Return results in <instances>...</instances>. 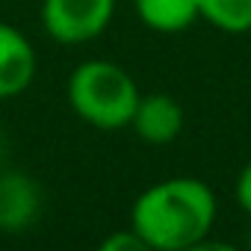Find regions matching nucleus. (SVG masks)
<instances>
[{
    "mask_svg": "<svg viewBox=\"0 0 251 251\" xmlns=\"http://www.w3.org/2000/svg\"><path fill=\"white\" fill-rule=\"evenodd\" d=\"M216 222V195L198 177H169L148 186L130 210V227L154 251L204 245Z\"/></svg>",
    "mask_w": 251,
    "mask_h": 251,
    "instance_id": "obj_1",
    "label": "nucleus"
},
{
    "mask_svg": "<svg viewBox=\"0 0 251 251\" xmlns=\"http://www.w3.org/2000/svg\"><path fill=\"white\" fill-rule=\"evenodd\" d=\"M142 92L136 80L109 59H89L68 77L71 109L98 130L127 127Z\"/></svg>",
    "mask_w": 251,
    "mask_h": 251,
    "instance_id": "obj_2",
    "label": "nucleus"
},
{
    "mask_svg": "<svg viewBox=\"0 0 251 251\" xmlns=\"http://www.w3.org/2000/svg\"><path fill=\"white\" fill-rule=\"evenodd\" d=\"M115 0H45L42 24L59 45H86L112 21Z\"/></svg>",
    "mask_w": 251,
    "mask_h": 251,
    "instance_id": "obj_3",
    "label": "nucleus"
},
{
    "mask_svg": "<svg viewBox=\"0 0 251 251\" xmlns=\"http://www.w3.org/2000/svg\"><path fill=\"white\" fill-rule=\"evenodd\" d=\"M183 106L163 92L154 95H142L136 103V112L130 118V127L136 130V136L142 142L151 145H169L180 136L183 130Z\"/></svg>",
    "mask_w": 251,
    "mask_h": 251,
    "instance_id": "obj_4",
    "label": "nucleus"
},
{
    "mask_svg": "<svg viewBox=\"0 0 251 251\" xmlns=\"http://www.w3.org/2000/svg\"><path fill=\"white\" fill-rule=\"evenodd\" d=\"M36 77V50L30 39L0 21V98L21 95Z\"/></svg>",
    "mask_w": 251,
    "mask_h": 251,
    "instance_id": "obj_5",
    "label": "nucleus"
},
{
    "mask_svg": "<svg viewBox=\"0 0 251 251\" xmlns=\"http://www.w3.org/2000/svg\"><path fill=\"white\" fill-rule=\"evenodd\" d=\"M42 207V195L39 186L21 175V172H9L0 175V230L6 233H18L27 230Z\"/></svg>",
    "mask_w": 251,
    "mask_h": 251,
    "instance_id": "obj_6",
    "label": "nucleus"
},
{
    "mask_svg": "<svg viewBox=\"0 0 251 251\" xmlns=\"http://www.w3.org/2000/svg\"><path fill=\"white\" fill-rule=\"evenodd\" d=\"M133 3L139 21L157 33H180L201 18L198 0H133Z\"/></svg>",
    "mask_w": 251,
    "mask_h": 251,
    "instance_id": "obj_7",
    "label": "nucleus"
},
{
    "mask_svg": "<svg viewBox=\"0 0 251 251\" xmlns=\"http://www.w3.org/2000/svg\"><path fill=\"white\" fill-rule=\"evenodd\" d=\"M198 12L207 24L225 33L251 30V0H198Z\"/></svg>",
    "mask_w": 251,
    "mask_h": 251,
    "instance_id": "obj_8",
    "label": "nucleus"
},
{
    "mask_svg": "<svg viewBox=\"0 0 251 251\" xmlns=\"http://www.w3.org/2000/svg\"><path fill=\"white\" fill-rule=\"evenodd\" d=\"M148 245L142 242V236L133 230V227H124V230H115L109 233L103 242H100V251H145Z\"/></svg>",
    "mask_w": 251,
    "mask_h": 251,
    "instance_id": "obj_9",
    "label": "nucleus"
},
{
    "mask_svg": "<svg viewBox=\"0 0 251 251\" xmlns=\"http://www.w3.org/2000/svg\"><path fill=\"white\" fill-rule=\"evenodd\" d=\"M236 204L245 213H251V160L242 166V172L236 177Z\"/></svg>",
    "mask_w": 251,
    "mask_h": 251,
    "instance_id": "obj_10",
    "label": "nucleus"
},
{
    "mask_svg": "<svg viewBox=\"0 0 251 251\" xmlns=\"http://www.w3.org/2000/svg\"><path fill=\"white\" fill-rule=\"evenodd\" d=\"M0 151H3V142H0Z\"/></svg>",
    "mask_w": 251,
    "mask_h": 251,
    "instance_id": "obj_11",
    "label": "nucleus"
}]
</instances>
